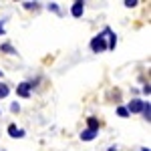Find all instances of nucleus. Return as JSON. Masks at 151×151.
<instances>
[{
    "instance_id": "obj_1",
    "label": "nucleus",
    "mask_w": 151,
    "mask_h": 151,
    "mask_svg": "<svg viewBox=\"0 0 151 151\" xmlns=\"http://www.w3.org/2000/svg\"><path fill=\"white\" fill-rule=\"evenodd\" d=\"M91 50H93V52H105V50H107V42H105L103 32L91 38Z\"/></svg>"
},
{
    "instance_id": "obj_2",
    "label": "nucleus",
    "mask_w": 151,
    "mask_h": 151,
    "mask_svg": "<svg viewBox=\"0 0 151 151\" xmlns=\"http://www.w3.org/2000/svg\"><path fill=\"white\" fill-rule=\"evenodd\" d=\"M32 87H35V85H30V83H20V85L16 87V93H18V97H22V99H28Z\"/></svg>"
},
{
    "instance_id": "obj_3",
    "label": "nucleus",
    "mask_w": 151,
    "mask_h": 151,
    "mask_svg": "<svg viewBox=\"0 0 151 151\" xmlns=\"http://www.w3.org/2000/svg\"><path fill=\"white\" fill-rule=\"evenodd\" d=\"M83 12H85V2L81 0H77V2H73V8H70V14L75 16V18H81Z\"/></svg>"
},
{
    "instance_id": "obj_4",
    "label": "nucleus",
    "mask_w": 151,
    "mask_h": 151,
    "mask_svg": "<svg viewBox=\"0 0 151 151\" xmlns=\"http://www.w3.org/2000/svg\"><path fill=\"white\" fill-rule=\"evenodd\" d=\"M143 105H145V101H139V99H133L131 103L125 107L129 113H141V109H143Z\"/></svg>"
},
{
    "instance_id": "obj_5",
    "label": "nucleus",
    "mask_w": 151,
    "mask_h": 151,
    "mask_svg": "<svg viewBox=\"0 0 151 151\" xmlns=\"http://www.w3.org/2000/svg\"><path fill=\"white\" fill-rule=\"evenodd\" d=\"M8 135H10L12 139H22L24 137V129H18L14 123H10V125H8Z\"/></svg>"
},
{
    "instance_id": "obj_6",
    "label": "nucleus",
    "mask_w": 151,
    "mask_h": 151,
    "mask_svg": "<svg viewBox=\"0 0 151 151\" xmlns=\"http://www.w3.org/2000/svg\"><path fill=\"white\" fill-rule=\"evenodd\" d=\"M103 35L109 36V45H107V50H113V48L117 47V36H115V32H113L111 28H105V30H103Z\"/></svg>"
},
{
    "instance_id": "obj_7",
    "label": "nucleus",
    "mask_w": 151,
    "mask_h": 151,
    "mask_svg": "<svg viewBox=\"0 0 151 151\" xmlns=\"http://www.w3.org/2000/svg\"><path fill=\"white\" fill-rule=\"evenodd\" d=\"M95 137H97V131H91V129H85L81 133V139L83 141H93Z\"/></svg>"
},
{
    "instance_id": "obj_8",
    "label": "nucleus",
    "mask_w": 151,
    "mask_h": 151,
    "mask_svg": "<svg viewBox=\"0 0 151 151\" xmlns=\"http://www.w3.org/2000/svg\"><path fill=\"white\" fill-rule=\"evenodd\" d=\"M87 129H91V131H97V133H99V121H97L95 117H89V121H87Z\"/></svg>"
},
{
    "instance_id": "obj_9",
    "label": "nucleus",
    "mask_w": 151,
    "mask_h": 151,
    "mask_svg": "<svg viewBox=\"0 0 151 151\" xmlns=\"http://www.w3.org/2000/svg\"><path fill=\"white\" fill-rule=\"evenodd\" d=\"M141 113H143V117L149 121L151 119V105H149V101H145V105H143V109H141Z\"/></svg>"
},
{
    "instance_id": "obj_10",
    "label": "nucleus",
    "mask_w": 151,
    "mask_h": 151,
    "mask_svg": "<svg viewBox=\"0 0 151 151\" xmlns=\"http://www.w3.org/2000/svg\"><path fill=\"white\" fill-rule=\"evenodd\" d=\"M10 93V89H8V85H4V83H0V99H6Z\"/></svg>"
},
{
    "instance_id": "obj_11",
    "label": "nucleus",
    "mask_w": 151,
    "mask_h": 151,
    "mask_svg": "<svg viewBox=\"0 0 151 151\" xmlns=\"http://www.w3.org/2000/svg\"><path fill=\"white\" fill-rule=\"evenodd\" d=\"M117 115L123 117V119H127V117H129V111L125 109V107H117Z\"/></svg>"
},
{
    "instance_id": "obj_12",
    "label": "nucleus",
    "mask_w": 151,
    "mask_h": 151,
    "mask_svg": "<svg viewBox=\"0 0 151 151\" xmlns=\"http://www.w3.org/2000/svg\"><path fill=\"white\" fill-rule=\"evenodd\" d=\"M2 50H6V52H8V55H16V50H14V48H12V45H2Z\"/></svg>"
},
{
    "instance_id": "obj_13",
    "label": "nucleus",
    "mask_w": 151,
    "mask_h": 151,
    "mask_svg": "<svg viewBox=\"0 0 151 151\" xmlns=\"http://www.w3.org/2000/svg\"><path fill=\"white\" fill-rule=\"evenodd\" d=\"M123 4H125V6H127V8H135V6H137V4H139V0H125V2H123Z\"/></svg>"
},
{
    "instance_id": "obj_14",
    "label": "nucleus",
    "mask_w": 151,
    "mask_h": 151,
    "mask_svg": "<svg viewBox=\"0 0 151 151\" xmlns=\"http://www.w3.org/2000/svg\"><path fill=\"white\" fill-rule=\"evenodd\" d=\"M48 10H52V12H57V14H60V8H58L55 2H50V4H48Z\"/></svg>"
},
{
    "instance_id": "obj_15",
    "label": "nucleus",
    "mask_w": 151,
    "mask_h": 151,
    "mask_svg": "<svg viewBox=\"0 0 151 151\" xmlns=\"http://www.w3.org/2000/svg\"><path fill=\"white\" fill-rule=\"evenodd\" d=\"M24 8L26 10H32V8H36V2H24Z\"/></svg>"
},
{
    "instance_id": "obj_16",
    "label": "nucleus",
    "mask_w": 151,
    "mask_h": 151,
    "mask_svg": "<svg viewBox=\"0 0 151 151\" xmlns=\"http://www.w3.org/2000/svg\"><path fill=\"white\" fill-rule=\"evenodd\" d=\"M10 111H12V113H18V111H20V105H18V103H12L10 105Z\"/></svg>"
},
{
    "instance_id": "obj_17",
    "label": "nucleus",
    "mask_w": 151,
    "mask_h": 151,
    "mask_svg": "<svg viewBox=\"0 0 151 151\" xmlns=\"http://www.w3.org/2000/svg\"><path fill=\"white\" fill-rule=\"evenodd\" d=\"M143 93L147 95V97H149V93H151V89H149V85H145V87H143Z\"/></svg>"
},
{
    "instance_id": "obj_18",
    "label": "nucleus",
    "mask_w": 151,
    "mask_h": 151,
    "mask_svg": "<svg viewBox=\"0 0 151 151\" xmlns=\"http://www.w3.org/2000/svg\"><path fill=\"white\" fill-rule=\"evenodd\" d=\"M0 35H4V24L0 22Z\"/></svg>"
},
{
    "instance_id": "obj_19",
    "label": "nucleus",
    "mask_w": 151,
    "mask_h": 151,
    "mask_svg": "<svg viewBox=\"0 0 151 151\" xmlns=\"http://www.w3.org/2000/svg\"><path fill=\"white\" fill-rule=\"evenodd\" d=\"M139 151H149V147H141V149Z\"/></svg>"
},
{
    "instance_id": "obj_20",
    "label": "nucleus",
    "mask_w": 151,
    "mask_h": 151,
    "mask_svg": "<svg viewBox=\"0 0 151 151\" xmlns=\"http://www.w3.org/2000/svg\"><path fill=\"white\" fill-rule=\"evenodd\" d=\"M107 151H117V147H109V149H107Z\"/></svg>"
},
{
    "instance_id": "obj_21",
    "label": "nucleus",
    "mask_w": 151,
    "mask_h": 151,
    "mask_svg": "<svg viewBox=\"0 0 151 151\" xmlns=\"http://www.w3.org/2000/svg\"><path fill=\"white\" fill-rule=\"evenodd\" d=\"M0 77H2V70H0Z\"/></svg>"
}]
</instances>
